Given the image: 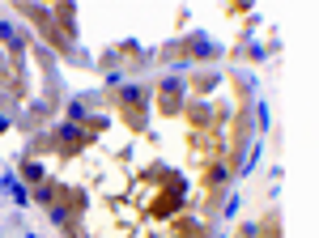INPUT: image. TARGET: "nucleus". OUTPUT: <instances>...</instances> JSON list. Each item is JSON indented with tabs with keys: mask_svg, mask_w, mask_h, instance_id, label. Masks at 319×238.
<instances>
[{
	"mask_svg": "<svg viewBox=\"0 0 319 238\" xmlns=\"http://www.w3.org/2000/svg\"><path fill=\"white\" fill-rule=\"evenodd\" d=\"M4 191H9V196H13V200H21V204H26V191H21V187H17V183H13V179H4Z\"/></svg>",
	"mask_w": 319,
	"mask_h": 238,
	"instance_id": "1",
	"label": "nucleus"
},
{
	"mask_svg": "<svg viewBox=\"0 0 319 238\" xmlns=\"http://www.w3.org/2000/svg\"><path fill=\"white\" fill-rule=\"evenodd\" d=\"M30 238H39V234H30Z\"/></svg>",
	"mask_w": 319,
	"mask_h": 238,
	"instance_id": "2",
	"label": "nucleus"
}]
</instances>
